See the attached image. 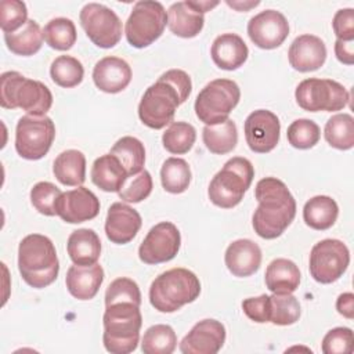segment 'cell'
Returning a JSON list of instances; mask_svg holds the SVG:
<instances>
[{"label": "cell", "instance_id": "obj_8", "mask_svg": "<svg viewBox=\"0 0 354 354\" xmlns=\"http://www.w3.org/2000/svg\"><path fill=\"white\" fill-rule=\"evenodd\" d=\"M241 98L239 86L230 79L209 82L196 95L195 113L206 126L218 124L228 119Z\"/></svg>", "mask_w": 354, "mask_h": 354}, {"label": "cell", "instance_id": "obj_50", "mask_svg": "<svg viewBox=\"0 0 354 354\" xmlns=\"http://www.w3.org/2000/svg\"><path fill=\"white\" fill-rule=\"evenodd\" d=\"M336 310L344 318L353 319L354 318V295L351 292L339 295L336 300Z\"/></svg>", "mask_w": 354, "mask_h": 354}, {"label": "cell", "instance_id": "obj_44", "mask_svg": "<svg viewBox=\"0 0 354 354\" xmlns=\"http://www.w3.org/2000/svg\"><path fill=\"white\" fill-rule=\"evenodd\" d=\"M28 22L26 4L19 0H3L0 3V26L4 33H11Z\"/></svg>", "mask_w": 354, "mask_h": 354}, {"label": "cell", "instance_id": "obj_33", "mask_svg": "<svg viewBox=\"0 0 354 354\" xmlns=\"http://www.w3.org/2000/svg\"><path fill=\"white\" fill-rule=\"evenodd\" d=\"M109 153L118 158L129 176L137 174L144 170L142 167L145 163V148L144 144L136 137L124 136L119 138L111 148Z\"/></svg>", "mask_w": 354, "mask_h": 354}, {"label": "cell", "instance_id": "obj_16", "mask_svg": "<svg viewBox=\"0 0 354 354\" xmlns=\"http://www.w3.org/2000/svg\"><path fill=\"white\" fill-rule=\"evenodd\" d=\"M243 130L249 148L256 153H267L272 151L279 141L281 123L274 112L257 109L246 118Z\"/></svg>", "mask_w": 354, "mask_h": 354}, {"label": "cell", "instance_id": "obj_24", "mask_svg": "<svg viewBox=\"0 0 354 354\" xmlns=\"http://www.w3.org/2000/svg\"><path fill=\"white\" fill-rule=\"evenodd\" d=\"M203 25V12L195 7L192 0L173 3L167 10V26L178 37H195L201 33Z\"/></svg>", "mask_w": 354, "mask_h": 354}, {"label": "cell", "instance_id": "obj_40", "mask_svg": "<svg viewBox=\"0 0 354 354\" xmlns=\"http://www.w3.org/2000/svg\"><path fill=\"white\" fill-rule=\"evenodd\" d=\"M195 127L187 122H173L162 136L166 151L174 155L187 153L195 144Z\"/></svg>", "mask_w": 354, "mask_h": 354}, {"label": "cell", "instance_id": "obj_31", "mask_svg": "<svg viewBox=\"0 0 354 354\" xmlns=\"http://www.w3.org/2000/svg\"><path fill=\"white\" fill-rule=\"evenodd\" d=\"M4 41L11 53L22 57H29L36 54L41 48L43 30L36 21L28 19V22L18 30L4 33Z\"/></svg>", "mask_w": 354, "mask_h": 354}, {"label": "cell", "instance_id": "obj_7", "mask_svg": "<svg viewBox=\"0 0 354 354\" xmlns=\"http://www.w3.org/2000/svg\"><path fill=\"white\" fill-rule=\"evenodd\" d=\"M253 177L254 169L249 159L242 156L228 159L209 184L210 202L221 209H232L243 199Z\"/></svg>", "mask_w": 354, "mask_h": 354}, {"label": "cell", "instance_id": "obj_1", "mask_svg": "<svg viewBox=\"0 0 354 354\" xmlns=\"http://www.w3.org/2000/svg\"><path fill=\"white\" fill-rule=\"evenodd\" d=\"M192 82L187 72L170 69L151 84L138 104V118L149 129L160 130L171 123L177 108L187 101Z\"/></svg>", "mask_w": 354, "mask_h": 354}, {"label": "cell", "instance_id": "obj_42", "mask_svg": "<svg viewBox=\"0 0 354 354\" xmlns=\"http://www.w3.org/2000/svg\"><path fill=\"white\" fill-rule=\"evenodd\" d=\"M152 192V177L145 169L137 174L129 176L119 189V198L129 203H138Z\"/></svg>", "mask_w": 354, "mask_h": 354}, {"label": "cell", "instance_id": "obj_43", "mask_svg": "<svg viewBox=\"0 0 354 354\" xmlns=\"http://www.w3.org/2000/svg\"><path fill=\"white\" fill-rule=\"evenodd\" d=\"M61 194V189L53 183L40 181L30 189V202L39 213L44 216H55V203Z\"/></svg>", "mask_w": 354, "mask_h": 354}, {"label": "cell", "instance_id": "obj_10", "mask_svg": "<svg viewBox=\"0 0 354 354\" xmlns=\"http://www.w3.org/2000/svg\"><path fill=\"white\" fill-rule=\"evenodd\" d=\"M295 98L304 111L336 112L347 106L350 94L347 88L336 80L310 77L299 83Z\"/></svg>", "mask_w": 354, "mask_h": 354}, {"label": "cell", "instance_id": "obj_14", "mask_svg": "<svg viewBox=\"0 0 354 354\" xmlns=\"http://www.w3.org/2000/svg\"><path fill=\"white\" fill-rule=\"evenodd\" d=\"M181 235L170 221L153 225L138 248V257L145 264H160L170 261L178 253Z\"/></svg>", "mask_w": 354, "mask_h": 354}, {"label": "cell", "instance_id": "obj_26", "mask_svg": "<svg viewBox=\"0 0 354 354\" xmlns=\"http://www.w3.org/2000/svg\"><path fill=\"white\" fill-rule=\"evenodd\" d=\"M66 250L73 264L91 266L101 254L100 236L91 228H79L69 235Z\"/></svg>", "mask_w": 354, "mask_h": 354}, {"label": "cell", "instance_id": "obj_13", "mask_svg": "<svg viewBox=\"0 0 354 354\" xmlns=\"http://www.w3.org/2000/svg\"><path fill=\"white\" fill-rule=\"evenodd\" d=\"M87 37L100 48H112L122 39V21L113 10L100 3H87L79 14Z\"/></svg>", "mask_w": 354, "mask_h": 354}, {"label": "cell", "instance_id": "obj_47", "mask_svg": "<svg viewBox=\"0 0 354 354\" xmlns=\"http://www.w3.org/2000/svg\"><path fill=\"white\" fill-rule=\"evenodd\" d=\"M242 310L245 315L257 322H270V296L260 295L257 297H248L242 301Z\"/></svg>", "mask_w": 354, "mask_h": 354}, {"label": "cell", "instance_id": "obj_35", "mask_svg": "<svg viewBox=\"0 0 354 354\" xmlns=\"http://www.w3.org/2000/svg\"><path fill=\"white\" fill-rule=\"evenodd\" d=\"M76 26L72 19L58 17L50 19L43 28L44 41L54 50L66 51L76 43Z\"/></svg>", "mask_w": 354, "mask_h": 354}, {"label": "cell", "instance_id": "obj_9", "mask_svg": "<svg viewBox=\"0 0 354 354\" xmlns=\"http://www.w3.org/2000/svg\"><path fill=\"white\" fill-rule=\"evenodd\" d=\"M167 24V14L162 3L152 0L137 1L126 21L124 35L130 46L144 48L158 40Z\"/></svg>", "mask_w": 354, "mask_h": 354}, {"label": "cell", "instance_id": "obj_17", "mask_svg": "<svg viewBox=\"0 0 354 354\" xmlns=\"http://www.w3.org/2000/svg\"><path fill=\"white\" fill-rule=\"evenodd\" d=\"M55 212L65 223H84L98 216L100 199L93 191L80 185L59 195L55 203Z\"/></svg>", "mask_w": 354, "mask_h": 354}, {"label": "cell", "instance_id": "obj_45", "mask_svg": "<svg viewBox=\"0 0 354 354\" xmlns=\"http://www.w3.org/2000/svg\"><path fill=\"white\" fill-rule=\"evenodd\" d=\"M116 301H131L141 306V292L138 285L127 277L113 279L105 292V306Z\"/></svg>", "mask_w": 354, "mask_h": 354}, {"label": "cell", "instance_id": "obj_28", "mask_svg": "<svg viewBox=\"0 0 354 354\" xmlns=\"http://www.w3.org/2000/svg\"><path fill=\"white\" fill-rule=\"evenodd\" d=\"M300 270L289 259H275L266 270V286L272 293H293L300 285Z\"/></svg>", "mask_w": 354, "mask_h": 354}, {"label": "cell", "instance_id": "obj_46", "mask_svg": "<svg viewBox=\"0 0 354 354\" xmlns=\"http://www.w3.org/2000/svg\"><path fill=\"white\" fill-rule=\"evenodd\" d=\"M353 330L346 326H337L326 332L321 348L325 354H350L353 351Z\"/></svg>", "mask_w": 354, "mask_h": 354}, {"label": "cell", "instance_id": "obj_3", "mask_svg": "<svg viewBox=\"0 0 354 354\" xmlns=\"http://www.w3.org/2000/svg\"><path fill=\"white\" fill-rule=\"evenodd\" d=\"M18 270L32 288L51 285L59 272V261L53 241L41 234L26 235L18 246Z\"/></svg>", "mask_w": 354, "mask_h": 354}, {"label": "cell", "instance_id": "obj_12", "mask_svg": "<svg viewBox=\"0 0 354 354\" xmlns=\"http://www.w3.org/2000/svg\"><path fill=\"white\" fill-rule=\"evenodd\" d=\"M350 264V252L339 239H322L310 252V274L319 283L337 281Z\"/></svg>", "mask_w": 354, "mask_h": 354}, {"label": "cell", "instance_id": "obj_49", "mask_svg": "<svg viewBox=\"0 0 354 354\" xmlns=\"http://www.w3.org/2000/svg\"><path fill=\"white\" fill-rule=\"evenodd\" d=\"M335 54L342 64L353 65L354 64V40L346 41V40L337 39L335 43Z\"/></svg>", "mask_w": 354, "mask_h": 354}, {"label": "cell", "instance_id": "obj_21", "mask_svg": "<svg viewBox=\"0 0 354 354\" xmlns=\"http://www.w3.org/2000/svg\"><path fill=\"white\" fill-rule=\"evenodd\" d=\"M130 65L119 57H104L93 69V80L97 88L108 94L123 91L131 82Z\"/></svg>", "mask_w": 354, "mask_h": 354}, {"label": "cell", "instance_id": "obj_2", "mask_svg": "<svg viewBox=\"0 0 354 354\" xmlns=\"http://www.w3.org/2000/svg\"><path fill=\"white\" fill-rule=\"evenodd\" d=\"M254 196L259 202L252 217L254 232L263 239L281 236L296 216V201L286 184L275 177L261 178Z\"/></svg>", "mask_w": 354, "mask_h": 354}, {"label": "cell", "instance_id": "obj_36", "mask_svg": "<svg viewBox=\"0 0 354 354\" xmlns=\"http://www.w3.org/2000/svg\"><path fill=\"white\" fill-rule=\"evenodd\" d=\"M160 181L165 191L170 194H183L191 183V169L187 160L181 158H167L160 169Z\"/></svg>", "mask_w": 354, "mask_h": 354}, {"label": "cell", "instance_id": "obj_51", "mask_svg": "<svg viewBox=\"0 0 354 354\" xmlns=\"http://www.w3.org/2000/svg\"><path fill=\"white\" fill-rule=\"evenodd\" d=\"M225 3L230 7L235 8L236 11H248V10H250V8H253V7L260 4V1H230V0H227Z\"/></svg>", "mask_w": 354, "mask_h": 354}, {"label": "cell", "instance_id": "obj_18", "mask_svg": "<svg viewBox=\"0 0 354 354\" xmlns=\"http://www.w3.org/2000/svg\"><path fill=\"white\" fill-rule=\"evenodd\" d=\"M225 342V328L217 319H202L180 342L184 354H216Z\"/></svg>", "mask_w": 354, "mask_h": 354}, {"label": "cell", "instance_id": "obj_20", "mask_svg": "<svg viewBox=\"0 0 354 354\" xmlns=\"http://www.w3.org/2000/svg\"><path fill=\"white\" fill-rule=\"evenodd\" d=\"M289 64L299 72H313L319 69L326 59V46L324 40L314 35L297 36L288 51Z\"/></svg>", "mask_w": 354, "mask_h": 354}, {"label": "cell", "instance_id": "obj_30", "mask_svg": "<svg viewBox=\"0 0 354 354\" xmlns=\"http://www.w3.org/2000/svg\"><path fill=\"white\" fill-rule=\"evenodd\" d=\"M339 216V206L335 199L326 195H317L308 199L303 207L304 223L317 231L330 228Z\"/></svg>", "mask_w": 354, "mask_h": 354}, {"label": "cell", "instance_id": "obj_11", "mask_svg": "<svg viewBox=\"0 0 354 354\" xmlns=\"http://www.w3.org/2000/svg\"><path fill=\"white\" fill-rule=\"evenodd\" d=\"M55 138V126L51 118L25 115L15 129V149L28 160L41 159L50 151Z\"/></svg>", "mask_w": 354, "mask_h": 354}, {"label": "cell", "instance_id": "obj_19", "mask_svg": "<svg viewBox=\"0 0 354 354\" xmlns=\"http://www.w3.org/2000/svg\"><path fill=\"white\" fill-rule=\"evenodd\" d=\"M142 224L140 213L123 202H115L109 206L105 218L106 238L116 245H124L133 241Z\"/></svg>", "mask_w": 354, "mask_h": 354}, {"label": "cell", "instance_id": "obj_5", "mask_svg": "<svg viewBox=\"0 0 354 354\" xmlns=\"http://www.w3.org/2000/svg\"><path fill=\"white\" fill-rule=\"evenodd\" d=\"M201 293L199 278L183 267L159 274L149 286V301L160 313H174L192 303Z\"/></svg>", "mask_w": 354, "mask_h": 354}, {"label": "cell", "instance_id": "obj_29", "mask_svg": "<svg viewBox=\"0 0 354 354\" xmlns=\"http://www.w3.org/2000/svg\"><path fill=\"white\" fill-rule=\"evenodd\" d=\"M55 178L68 187H80L86 180V156L82 151L66 149L61 152L53 165Z\"/></svg>", "mask_w": 354, "mask_h": 354}, {"label": "cell", "instance_id": "obj_48", "mask_svg": "<svg viewBox=\"0 0 354 354\" xmlns=\"http://www.w3.org/2000/svg\"><path fill=\"white\" fill-rule=\"evenodd\" d=\"M332 28L339 40H354V10L342 8L336 11L332 21Z\"/></svg>", "mask_w": 354, "mask_h": 354}, {"label": "cell", "instance_id": "obj_39", "mask_svg": "<svg viewBox=\"0 0 354 354\" xmlns=\"http://www.w3.org/2000/svg\"><path fill=\"white\" fill-rule=\"evenodd\" d=\"M300 303L292 293H272L270 296V322L288 326L299 321Z\"/></svg>", "mask_w": 354, "mask_h": 354}, {"label": "cell", "instance_id": "obj_15", "mask_svg": "<svg viewBox=\"0 0 354 354\" xmlns=\"http://www.w3.org/2000/svg\"><path fill=\"white\" fill-rule=\"evenodd\" d=\"M248 35L254 46L263 50L279 47L289 35V22L277 10H264L248 22Z\"/></svg>", "mask_w": 354, "mask_h": 354}, {"label": "cell", "instance_id": "obj_6", "mask_svg": "<svg viewBox=\"0 0 354 354\" xmlns=\"http://www.w3.org/2000/svg\"><path fill=\"white\" fill-rule=\"evenodd\" d=\"M0 105L6 109L21 108L28 115L43 116L53 105V94L44 83L8 71L0 77Z\"/></svg>", "mask_w": 354, "mask_h": 354}, {"label": "cell", "instance_id": "obj_27", "mask_svg": "<svg viewBox=\"0 0 354 354\" xmlns=\"http://www.w3.org/2000/svg\"><path fill=\"white\" fill-rule=\"evenodd\" d=\"M91 181L105 192H119L126 178L127 171L112 153H105L97 158L91 166Z\"/></svg>", "mask_w": 354, "mask_h": 354}, {"label": "cell", "instance_id": "obj_37", "mask_svg": "<svg viewBox=\"0 0 354 354\" xmlns=\"http://www.w3.org/2000/svg\"><path fill=\"white\" fill-rule=\"evenodd\" d=\"M177 346V335L170 325L158 324L149 326L141 342L144 354H171Z\"/></svg>", "mask_w": 354, "mask_h": 354}, {"label": "cell", "instance_id": "obj_23", "mask_svg": "<svg viewBox=\"0 0 354 354\" xmlns=\"http://www.w3.org/2000/svg\"><path fill=\"white\" fill-rule=\"evenodd\" d=\"M104 270L98 263L91 266L73 264L68 268L65 283L68 292L77 300L93 299L102 285Z\"/></svg>", "mask_w": 354, "mask_h": 354}, {"label": "cell", "instance_id": "obj_22", "mask_svg": "<svg viewBox=\"0 0 354 354\" xmlns=\"http://www.w3.org/2000/svg\"><path fill=\"white\" fill-rule=\"evenodd\" d=\"M224 261L232 275L250 277L260 268L261 249L252 239H236L228 245Z\"/></svg>", "mask_w": 354, "mask_h": 354}, {"label": "cell", "instance_id": "obj_25", "mask_svg": "<svg viewBox=\"0 0 354 354\" xmlns=\"http://www.w3.org/2000/svg\"><path fill=\"white\" fill-rule=\"evenodd\" d=\"M210 55L220 69L235 71L248 59L249 48L239 35L223 33L214 39Z\"/></svg>", "mask_w": 354, "mask_h": 354}, {"label": "cell", "instance_id": "obj_41", "mask_svg": "<svg viewBox=\"0 0 354 354\" xmlns=\"http://www.w3.org/2000/svg\"><path fill=\"white\" fill-rule=\"evenodd\" d=\"M286 137L289 144L297 149H310L318 144L321 130L311 119H296L288 127Z\"/></svg>", "mask_w": 354, "mask_h": 354}, {"label": "cell", "instance_id": "obj_32", "mask_svg": "<svg viewBox=\"0 0 354 354\" xmlns=\"http://www.w3.org/2000/svg\"><path fill=\"white\" fill-rule=\"evenodd\" d=\"M202 140L205 147L216 155H225L231 152L238 142V130L234 120L227 119L218 124L205 126L202 130Z\"/></svg>", "mask_w": 354, "mask_h": 354}, {"label": "cell", "instance_id": "obj_38", "mask_svg": "<svg viewBox=\"0 0 354 354\" xmlns=\"http://www.w3.org/2000/svg\"><path fill=\"white\" fill-rule=\"evenodd\" d=\"M50 76L59 87L71 88L82 83L84 68L77 58L71 55H59L50 66Z\"/></svg>", "mask_w": 354, "mask_h": 354}, {"label": "cell", "instance_id": "obj_34", "mask_svg": "<svg viewBox=\"0 0 354 354\" xmlns=\"http://www.w3.org/2000/svg\"><path fill=\"white\" fill-rule=\"evenodd\" d=\"M326 142L340 151L354 147V119L350 113H336L325 124Z\"/></svg>", "mask_w": 354, "mask_h": 354}, {"label": "cell", "instance_id": "obj_4", "mask_svg": "<svg viewBox=\"0 0 354 354\" xmlns=\"http://www.w3.org/2000/svg\"><path fill=\"white\" fill-rule=\"evenodd\" d=\"M102 324V342L106 351L112 354H129L137 348L142 325L138 304L116 301L105 306Z\"/></svg>", "mask_w": 354, "mask_h": 354}]
</instances>
